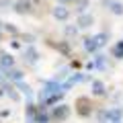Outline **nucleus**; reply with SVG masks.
<instances>
[{
    "mask_svg": "<svg viewBox=\"0 0 123 123\" xmlns=\"http://www.w3.org/2000/svg\"><path fill=\"white\" fill-rule=\"evenodd\" d=\"M98 123H119L123 119V109H103L97 113Z\"/></svg>",
    "mask_w": 123,
    "mask_h": 123,
    "instance_id": "nucleus-1",
    "label": "nucleus"
},
{
    "mask_svg": "<svg viewBox=\"0 0 123 123\" xmlns=\"http://www.w3.org/2000/svg\"><path fill=\"white\" fill-rule=\"evenodd\" d=\"M68 117H70V107L64 105V103H60V105L51 107V111H49V119H51V121L62 123V121H66Z\"/></svg>",
    "mask_w": 123,
    "mask_h": 123,
    "instance_id": "nucleus-2",
    "label": "nucleus"
},
{
    "mask_svg": "<svg viewBox=\"0 0 123 123\" xmlns=\"http://www.w3.org/2000/svg\"><path fill=\"white\" fill-rule=\"evenodd\" d=\"M4 74V78L8 80V82L17 84V82H23V78H25V74H23V70H18V68H10V70L2 72Z\"/></svg>",
    "mask_w": 123,
    "mask_h": 123,
    "instance_id": "nucleus-3",
    "label": "nucleus"
},
{
    "mask_svg": "<svg viewBox=\"0 0 123 123\" xmlns=\"http://www.w3.org/2000/svg\"><path fill=\"white\" fill-rule=\"evenodd\" d=\"M10 68H14V57L8 55V53H0V70L6 72Z\"/></svg>",
    "mask_w": 123,
    "mask_h": 123,
    "instance_id": "nucleus-4",
    "label": "nucleus"
},
{
    "mask_svg": "<svg viewBox=\"0 0 123 123\" xmlns=\"http://www.w3.org/2000/svg\"><path fill=\"white\" fill-rule=\"evenodd\" d=\"M53 17H55L57 21H68V18H70V10L66 8V4H57L55 8H53Z\"/></svg>",
    "mask_w": 123,
    "mask_h": 123,
    "instance_id": "nucleus-5",
    "label": "nucleus"
},
{
    "mask_svg": "<svg viewBox=\"0 0 123 123\" xmlns=\"http://www.w3.org/2000/svg\"><path fill=\"white\" fill-rule=\"evenodd\" d=\"M23 55H25L23 60H25L27 64H31V66H33V64H37V60H39V53H37V49H35V47H27Z\"/></svg>",
    "mask_w": 123,
    "mask_h": 123,
    "instance_id": "nucleus-6",
    "label": "nucleus"
},
{
    "mask_svg": "<svg viewBox=\"0 0 123 123\" xmlns=\"http://www.w3.org/2000/svg\"><path fill=\"white\" fill-rule=\"evenodd\" d=\"M82 80H84V76L80 74V72H76V74H72L70 78L66 80V82L62 84V90H68V88H70V86H74V84H78V82H82Z\"/></svg>",
    "mask_w": 123,
    "mask_h": 123,
    "instance_id": "nucleus-7",
    "label": "nucleus"
},
{
    "mask_svg": "<svg viewBox=\"0 0 123 123\" xmlns=\"http://www.w3.org/2000/svg\"><path fill=\"white\" fill-rule=\"evenodd\" d=\"M84 49H86L88 53H94L97 49H101L98 39H97V37H88V39H84Z\"/></svg>",
    "mask_w": 123,
    "mask_h": 123,
    "instance_id": "nucleus-8",
    "label": "nucleus"
},
{
    "mask_svg": "<svg viewBox=\"0 0 123 123\" xmlns=\"http://www.w3.org/2000/svg\"><path fill=\"white\" fill-rule=\"evenodd\" d=\"M92 94H94V97H105L107 94V88H105V84H103L101 80H94V82H92Z\"/></svg>",
    "mask_w": 123,
    "mask_h": 123,
    "instance_id": "nucleus-9",
    "label": "nucleus"
},
{
    "mask_svg": "<svg viewBox=\"0 0 123 123\" xmlns=\"http://www.w3.org/2000/svg\"><path fill=\"white\" fill-rule=\"evenodd\" d=\"M31 6H33V0H18L17 4H14V10L17 12H29Z\"/></svg>",
    "mask_w": 123,
    "mask_h": 123,
    "instance_id": "nucleus-10",
    "label": "nucleus"
},
{
    "mask_svg": "<svg viewBox=\"0 0 123 123\" xmlns=\"http://www.w3.org/2000/svg\"><path fill=\"white\" fill-rule=\"evenodd\" d=\"M92 25V17H90V14H80V17H78V27H80V29H86V27H90Z\"/></svg>",
    "mask_w": 123,
    "mask_h": 123,
    "instance_id": "nucleus-11",
    "label": "nucleus"
},
{
    "mask_svg": "<svg viewBox=\"0 0 123 123\" xmlns=\"http://www.w3.org/2000/svg\"><path fill=\"white\" fill-rule=\"evenodd\" d=\"M107 6H111V10H113L115 14H123V4H119V2H113V0H107Z\"/></svg>",
    "mask_w": 123,
    "mask_h": 123,
    "instance_id": "nucleus-12",
    "label": "nucleus"
},
{
    "mask_svg": "<svg viewBox=\"0 0 123 123\" xmlns=\"http://www.w3.org/2000/svg\"><path fill=\"white\" fill-rule=\"evenodd\" d=\"M113 57H117V60H123V41H119V43L113 47Z\"/></svg>",
    "mask_w": 123,
    "mask_h": 123,
    "instance_id": "nucleus-13",
    "label": "nucleus"
},
{
    "mask_svg": "<svg viewBox=\"0 0 123 123\" xmlns=\"http://www.w3.org/2000/svg\"><path fill=\"white\" fill-rule=\"evenodd\" d=\"M17 86L27 94V98H33V92H31V86H29V84H25V82H17Z\"/></svg>",
    "mask_w": 123,
    "mask_h": 123,
    "instance_id": "nucleus-14",
    "label": "nucleus"
},
{
    "mask_svg": "<svg viewBox=\"0 0 123 123\" xmlns=\"http://www.w3.org/2000/svg\"><path fill=\"white\" fill-rule=\"evenodd\" d=\"M6 82V78H4V74H2V70H0V84H4Z\"/></svg>",
    "mask_w": 123,
    "mask_h": 123,
    "instance_id": "nucleus-15",
    "label": "nucleus"
},
{
    "mask_svg": "<svg viewBox=\"0 0 123 123\" xmlns=\"http://www.w3.org/2000/svg\"><path fill=\"white\" fill-rule=\"evenodd\" d=\"M68 2H74V0H60V4H68Z\"/></svg>",
    "mask_w": 123,
    "mask_h": 123,
    "instance_id": "nucleus-16",
    "label": "nucleus"
},
{
    "mask_svg": "<svg viewBox=\"0 0 123 123\" xmlns=\"http://www.w3.org/2000/svg\"><path fill=\"white\" fill-rule=\"evenodd\" d=\"M0 39H2V27H0Z\"/></svg>",
    "mask_w": 123,
    "mask_h": 123,
    "instance_id": "nucleus-17",
    "label": "nucleus"
}]
</instances>
